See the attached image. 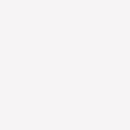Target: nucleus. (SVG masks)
Instances as JSON below:
<instances>
[]
</instances>
